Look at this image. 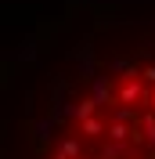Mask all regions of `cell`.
<instances>
[{
    "instance_id": "obj_1",
    "label": "cell",
    "mask_w": 155,
    "mask_h": 159,
    "mask_svg": "<svg viewBox=\"0 0 155 159\" xmlns=\"http://www.w3.org/2000/svg\"><path fill=\"white\" fill-rule=\"evenodd\" d=\"M18 134V159H155V22L76 36L29 94Z\"/></svg>"
}]
</instances>
